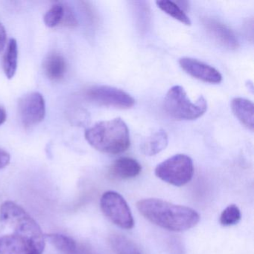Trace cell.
Instances as JSON below:
<instances>
[{
	"instance_id": "12",
	"label": "cell",
	"mask_w": 254,
	"mask_h": 254,
	"mask_svg": "<svg viewBox=\"0 0 254 254\" xmlns=\"http://www.w3.org/2000/svg\"><path fill=\"white\" fill-rule=\"evenodd\" d=\"M142 172L140 163L131 157H120L110 169L111 178L118 180H128L136 178Z\"/></svg>"
},
{
	"instance_id": "1",
	"label": "cell",
	"mask_w": 254,
	"mask_h": 254,
	"mask_svg": "<svg viewBox=\"0 0 254 254\" xmlns=\"http://www.w3.org/2000/svg\"><path fill=\"white\" fill-rule=\"evenodd\" d=\"M136 207L150 222L169 231H187L195 227L200 219L192 208L154 197L139 200Z\"/></svg>"
},
{
	"instance_id": "9",
	"label": "cell",
	"mask_w": 254,
	"mask_h": 254,
	"mask_svg": "<svg viewBox=\"0 0 254 254\" xmlns=\"http://www.w3.org/2000/svg\"><path fill=\"white\" fill-rule=\"evenodd\" d=\"M45 247L15 233L0 236V254H42Z\"/></svg>"
},
{
	"instance_id": "17",
	"label": "cell",
	"mask_w": 254,
	"mask_h": 254,
	"mask_svg": "<svg viewBox=\"0 0 254 254\" xmlns=\"http://www.w3.org/2000/svg\"><path fill=\"white\" fill-rule=\"evenodd\" d=\"M109 242L117 254H142L133 242L122 235H111Z\"/></svg>"
},
{
	"instance_id": "21",
	"label": "cell",
	"mask_w": 254,
	"mask_h": 254,
	"mask_svg": "<svg viewBox=\"0 0 254 254\" xmlns=\"http://www.w3.org/2000/svg\"><path fill=\"white\" fill-rule=\"evenodd\" d=\"M242 213L239 206L236 204L227 206L221 212L220 224L224 227L235 225L241 221Z\"/></svg>"
},
{
	"instance_id": "25",
	"label": "cell",
	"mask_w": 254,
	"mask_h": 254,
	"mask_svg": "<svg viewBox=\"0 0 254 254\" xmlns=\"http://www.w3.org/2000/svg\"><path fill=\"white\" fill-rule=\"evenodd\" d=\"M7 43V33L5 27L0 23V53L4 50Z\"/></svg>"
},
{
	"instance_id": "6",
	"label": "cell",
	"mask_w": 254,
	"mask_h": 254,
	"mask_svg": "<svg viewBox=\"0 0 254 254\" xmlns=\"http://www.w3.org/2000/svg\"><path fill=\"white\" fill-rule=\"evenodd\" d=\"M100 206L104 215L115 225L131 230L134 227V219L126 199L114 191H108L102 194Z\"/></svg>"
},
{
	"instance_id": "10",
	"label": "cell",
	"mask_w": 254,
	"mask_h": 254,
	"mask_svg": "<svg viewBox=\"0 0 254 254\" xmlns=\"http://www.w3.org/2000/svg\"><path fill=\"white\" fill-rule=\"evenodd\" d=\"M181 67L196 79L209 84H219L222 75L213 66L191 58H182L179 60Z\"/></svg>"
},
{
	"instance_id": "23",
	"label": "cell",
	"mask_w": 254,
	"mask_h": 254,
	"mask_svg": "<svg viewBox=\"0 0 254 254\" xmlns=\"http://www.w3.org/2000/svg\"><path fill=\"white\" fill-rule=\"evenodd\" d=\"M62 24L69 27H75L78 25L76 17L72 10L69 6L65 5V14Z\"/></svg>"
},
{
	"instance_id": "27",
	"label": "cell",
	"mask_w": 254,
	"mask_h": 254,
	"mask_svg": "<svg viewBox=\"0 0 254 254\" xmlns=\"http://www.w3.org/2000/svg\"><path fill=\"white\" fill-rule=\"evenodd\" d=\"M7 120V113L3 107L0 106V126H2Z\"/></svg>"
},
{
	"instance_id": "3",
	"label": "cell",
	"mask_w": 254,
	"mask_h": 254,
	"mask_svg": "<svg viewBox=\"0 0 254 254\" xmlns=\"http://www.w3.org/2000/svg\"><path fill=\"white\" fill-rule=\"evenodd\" d=\"M0 222L12 233L46 246L45 235L37 221L14 202L8 200L0 206Z\"/></svg>"
},
{
	"instance_id": "15",
	"label": "cell",
	"mask_w": 254,
	"mask_h": 254,
	"mask_svg": "<svg viewBox=\"0 0 254 254\" xmlns=\"http://www.w3.org/2000/svg\"><path fill=\"white\" fill-rule=\"evenodd\" d=\"M169 139L166 132L159 130L148 136L141 145V151L146 156H154L167 147Z\"/></svg>"
},
{
	"instance_id": "16",
	"label": "cell",
	"mask_w": 254,
	"mask_h": 254,
	"mask_svg": "<svg viewBox=\"0 0 254 254\" xmlns=\"http://www.w3.org/2000/svg\"><path fill=\"white\" fill-rule=\"evenodd\" d=\"M18 64V46L14 38L8 41L6 50L3 56L2 67L4 73L8 79H12L15 75Z\"/></svg>"
},
{
	"instance_id": "8",
	"label": "cell",
	"mask_w": 254,
	"mask_h": 254,
	"mask_svg": "<svg viewBox=\"0 0 254 254\" xmlns=\"http://www.w3.org/2000/svg\"><path fill=\"white\" fill-rule=\"evenodd\" d=\"M19 112L23 126L31 127L43 121L46 116L44 96L38 92L29 93L20 99Z\"/></svg>"
},
{
	"instance_id": "20",
	"label": "cell",
	"mask_w": 254,
	"mask_h": 254,
	"mask_svg": "<svg viewBox=\"0 0 254 254\" xmlns=\"http://www.w3.org/2000/svg\"><path fill=\"white\" fill-rule=\"evenodd\" d=\"M64 14L65 5L62 3L55 4L44 15V23L47 27H56L62 24Z\"/></svg>"
},
{
	"instance_id": "13",
	"label": "cell",
	"mask_w": 254,
	"mask_h": 254,
	"mask_svg": "<svg viewBox=\"0 0 254 254\" xmlns=\"http://www.w3.org/2000/svg\"><path fill=\"white\" fill-rule=\"evenodd\" d=\"M231 108L241 123L253 131L254 127V103L244 98H235L232 100Z\"/></svg>"
},
{
	"instance_id": "7",
	"label": "cell",
	"mask_w": 254,
	"mask_h": 254,
	"mask_svg": "<svg viewBox=\"0 0 254 254\" xmlns=\"http://www.w3.org/2000/svg\"><path fill=\"white\" fill-rule=\"evenodd\" d=\"M86 95L89 100L101 106L128 109L135 104L134 99L130 94L110 86H94L87 90Z\"/></svg>"
},
{
	"instance_id": "4",
	"label": "cell",
	"mask_w": 254,
	"mask_h": 254,
	"mask_svg": "<svg viewBox=\"0 0 254 254\" xmlns=\"http://www.w3.org/2000/svg\"><path fill=\"white\" fill-rule=\"evenodd\" d=\"M166 114L177 120H194L200 118L207 110V102L203 96L192 102L184 87L176 85L169 89L163 102Z\"/></svg>"
},
{
	"instance_id": "24",
	"label": "cell",
	"mask_w": 254,
	"mask_h": 254,
	"mask_svg": "<svg viewBox=\"0 0 254 254\" xmlns=\"http://www.w3.org/2000/svg\"><path fill=\"white\" fill-rule=\"evenodd\" d=\"M11 160V156L5 150L0 148V169L8 166Z\"/></svg>"
},
{
	"instance_id": "26",
	"label": "cell",
	"mask_w": 254,
	"mask_h": 254,
	"mask_svg": "<svg viewBox=\"0 0 254 254\" xmlns=\"http://www.w3.org/2000/svg\"><path fill=\"white\" fill-rule=\"evenodd\" d=\"M74 254H98L96 253L93 252L90 248L84 246V245H80L78 244L77 245L76 250H75Z\"/></svg>"
},
{
	"instance_id": "14",
	"label": "cell",
	"mask_w": 254,
	"mask_h": 254,
	"mask_svg": "<svg viewBox=\"0 0 254 254\" xmlns=\"http://www.w3.org/2000/svg\"><path fill=\"white\" fill-rule=\"evenodd\" d=\"M66 62L59 53L49 55L44 63V69L47 76L53 81H60L66 72Z\"/></svg>"
},
{
	"instance_id": "22",
	"label": "cell",
	"mask_w": 254,
	"mask_h": 254,
	"mask_svg": "<svg viewBox=\"0 0 254 254\" xmlns=\"http://www.w3.org/2000/svg\"><path fill=\"white\" fill-rule=\"evenodd\" d=\"M167 249L169 254H186L185 248L179 238L172 236L167 240Z\"/></svg>"
},
{
	"instance_id": "2",
	"label": "cell",
	"mask_w": 254,
	"mask_h": 254,
	"mask_svg": "<svg viewBox=\"0 0 254 254\" xmlns=\"http://www.w3.org/2000/svg\"><path fill=\"white\" fill-rule=\"evenodd\" d=\"M85 139L93 148L105 154H121L130 145L128 127L121 118L96 123L86 130Z\"/></svg>"
},
{
	"instance_id": "11",
	"label": "cell",
	"mask_w": 254,
	"mask_h": 254,
	"mask_svg": "<svg viewBox=\"0 0 254 254\" xmlns=\"http://www.w3.org/2000/svg\"><path fill=\"white\" fill-rule=\"evenodd\" d=\"M203 24L209 35L223 47L231 50H236L239 47L234 32L225 25L211 18H205Z\"/></svg>"
},
{
	"instance_id": "5",
	"label": "cell",
	"mask_w": 254,
	"mask_h": 254,
	"mask_svg": "<svg viewBox=\"0 0 254 254\" xmlns=\"http://www.w3.org/2000/svg\"><path fill=\"white\" fill-rule=\"evenodd\" d=\"M154 173L161 181L175 187H181L192 179L194 164L189 156L175 154L157 165Z\"/></svg>"
},
{
	"instance_id": "18",
	"label": "cell",
	"mask_w": 254,
	"mask_h": 254,
	"mask_svg": "<svg viewBox=\"0 0 254 254\" xmlns=\"http://www.w3.org/2000/svg\"><path fill=\"white\" fill-rule=\"evenodd\" d=\"M45 239L50 241V243L63 254H74L78 245L72 238L58 233L45 235Z\"/></svg>"
},
{
	"instance_id": "19",
	"label": "cell",
	"mask_w": 254,
	"mask_h": 254,
	"mask_svg": "<svg viewBox=\"0 0 254 254\" xmlns=\"http://www.w3.org/2000/svg\"><path fill=\"white\" fill-rule=\"evenodd\" d=\"M157 7L166 14H169L175 20L182 23L186 26H191V22L185 11H183L176 2L171 0H158L156 2Z\"/></svg>"
}]
</instances>
